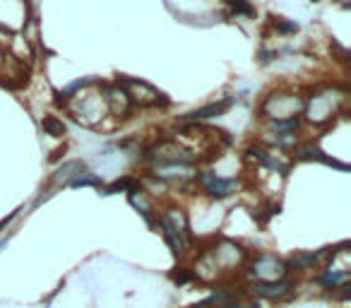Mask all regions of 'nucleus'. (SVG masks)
Instances as JSON below:
<instances>
[{"label":"nucleus","mask_w":351,"mask_h":308,"mask_svg":"<svg viewBox=\"0 0 351 308\" xmlns=\"http://www.w3.org/2000/svg\"><path fill=\"white\" fill-rule=\"evenodd\" d=\"M5 244H8V239H5V241H0V248H3V246H5Z\"/></svg>","instance_id":"28"},{"label":"nucleus","mask_w":351,"mask_h":308,"mask_svg":"<svg viewBox=\"0 0 351 308\" xmlns=\"http://www.w3.org/2000/svg\"><path fill=\"white\" fill-rule=\"evenodd\" d=\"M207 253H210L212 263L217 265V270H234V268H239V265H243V260H245V250L229 239H221L219 244L212 250H207Z\"/></svg>","instance_id":"9"},{"label":"nucleus","mask_w":351,"mask_h":308,"mask_svg":"<svg viewBox=\"0 0 351 308\" xmlns=\"http://www.w3.org/2000/svg\"><path fill=\"white\" fill-rule=\"evenodd\" d=\"M101 94L104 102H106V108L116 118H128L132 113V104L121 84H101Z\"/></svg>","instance_id":"11"},{"label":"nucleus","mask_w":351,"mask_h":308,"mask_svg":"<svg viewBox=\"0 0 351 308\" xmlns=\"http://www.w3.org/2000/svg\"><path fill=\"white\" fill-rule=\"evenodd\" d=\"M70 188H101V178L97 174H80L75 181H70Z\"/></svg>","instance_id":"21"},{"label":"nucleus","mask_w":351,"mask_h":308,"mask_svg":"<svg viewBox=\"0 0 351 308\" xmlns=\"http://www.w3.org/2000/svg\"><path fill=\"white\" fill-rule=\"evenodd\" d=\"M147 157L154 159V162H161V164H169V162L193 164L197 159V154L193 150H188V147L178 145L176 140H161V142H156L154 147H149Z\"/></svg>","instance_id":"7"},{"label":"nucleus","mask_w":351,"mask_h":308,"mask_svg":"<svg viewBox=\"0 0 351 308\" xmlns=\"http://www.w3.org/2000/svg\"><path fill=\"white\" fill-rule=\"evenodd\" d=\"M171 279H173L176 284H191L193 279H195V272H193V270L181 268V270H178V272L171 274Z\"/></svg>","instance_id":"24"},{"label":"nucleus","mask_w":351,"mask_h":308,"mask_svg":"<svg viewBox=\"0 0 351 308\" xmlns=\"http://www.w3.org/2000/svg\"><path fill=\"white\" fill-rule=\"evenodd\" d=\"M70 111L77 118L82 126L94 128L101 123V118L106 116V102H104V94H77V97H70Z\"/></svg>","instance_id":"5"},{"label":"nucleus","mask_w":351,"mask_h":308,"mask_svg":"<svg viewBox=\"0 0 351 308\" xmlns=\"http://www.w3.org/2000/svg\"><path fill=\"white\" fill-rule=\"evenodd\" d=\"M5 65V51H3V46H0V68Z\"/></svg>","instance_id":"26"},{"label":"nucleus","mask_w":351,"mask_h":308,"mask_svg":"<svg viewBox=\"0 0 351 308\" xmlns=\"http://www.w3.org/2000/svg\"><path fill=\"white\" fill-rule=\"evenodd\" d=\"M231 104H234V99H221V102H212V104H207V106L197 108V111L188 113L186 123H200V121H210V118H219V116H224V113L229 111Z\"/></svg>","instance_id":"12"},{"label":"nucleus","mask_w":351,"mask_h":308,"mask_svg":"<svg viewBox=\"0 0 351 308\" xmlns=\"http://www.w3.org/2000/svg\"><path fill=\"white\" fill-rule=\"evenodd\" d=\"M215 308H248V306H243V303L231 301V303H224V306H215Z\"/></svg>","instance_id":"25"},{"label":"nucleus","mask_w":351,"mask_h":308,"mask_svg":"<svg viewBox=\"0 0 351 308\" xmlns=\"http://www.w3.org/2000/svg\"><path fill=\"white\" fill-rule=\"evenodd\" d=\"M197 174L195 164H176V162H169V164H161V162H154L149 169V176L156 178L161 183H186V181H193Z\"/></svg>","instance_id":"8"},{"label":"nucleus","mask_w":351,"mask_h":308,"mask_svg":"<svg viewBox=\"0 0 351 308\" xmlns=\"http://www.w3.org/2000/svg\"><path fill=\"white\" fill-rule=\"evenodd\" d=\"M248 308H260V306H248Z\"/></svg>","instance_id":"29"},{"label":"nucleus","mask_w":351,"mask_h":308,"mask_svg":"<svg viewBox=\"0 0 351 308\" xmlns=\"http://www.w3.org/2000/svg\"><path fill=\"white\" fill-rule=\"evenodd\" d=\"M84 174V164L82 162H70L63 169H58V174L53 176V186H70V181Z\"/></svg>","instance_id":"18"},{"label":"nucleus","mask_w":351,"mask_h":308,"mask_svg":"<svg viewBox=\"0 0 351 308\" xmlns=\"http://www.w3.org/2000/svg\"><path fill=\"white\" fill-rule=\"evenodd\" d=\"M287 272H289L287 260L277 258V255H258L248 268V274L250 279H255V284L282 282V279H287Z\"/></svg>","instance_id":"6"},{"label":"nucleus","mask_w":351,"mask_h":308,"mask_svg":"<svg viewBox=\"0 0 351 308\" xmlns=\"http://www.w3.org/2000/svg\"><path fill=\"white\" fill-rule=\"evenodd\" d=\"M303 113V97H298L296 92H269L260 104V116L267 118L269 123H282V121H293Z\"/></svg>","instance_id":"3"},{"label":"nucleus","mask_w":351,"mask_h":308,"mask_svg":"<svg viewBox=\"0 0 351 308\" xmlns=\"http://www.w3.org/2000/svg\"><path fill=\"white\" fill-rule=\"evenodd\" d=\"M41 128L46 130V135H53V137H63L65 132H68L65 123L60 121V118H56V116H46L44 121H41Z\"/></svg>","instance_id":"20"},{"label":"nucleus","mask_w":351,"mask_h":308,"mask_svg":"<svg viewBox=\"0 0 351 308\" xmlns=\"http://www.w3.org/2000/svg\"><path fill=\"white\" fill-rule=\"evenodd\" d=\"M317 282H320L325 289H339L341 284H349V270L327 268L325 272L320 274V279H317Z\"/></svg>","instance_id":"17"},{"label":"nucleus","mask_w":351,"mask_h":308,"mask_svg":"<svg viewBox=\"0 0 351 308\" xmlns=\"http://www.w3.org/2000/svg\"><path fill=\"white\" fill-rule=\"evenodd\" d=\"M330 253V248H322V250H315V253H296L291 260H289V268H296V270H313L322 263V258Z\"/></svg>","instance_id":"16"},{"label":"nucleus","mask_w":351,"mask_h":308,"mask_svg":"<svg viewBox=\"0 0 351 308\" xmlns=\"http://www.w3.org/2000/svg\"><path fill=\"white\" fill-rule=\"evenodd\" d=\"M123 89H125L128 99H130L132 108L135 106H142V108H152V106H169V99L164 97V94L159 92V89H154L152 84H147L145 80H137V78H118V82Z\"/></svg>","instance_id":"4"},{"label":"nucleus","mask_w":351,"mask_h":308,"mask_svg":"<svg viewBox=\"0 0 351 308\" xmlns=\"http://www.w3.org/2000/svg\"><path fill=\"white\" fill-rule=\"evenodd\" d=\"M346 102V89L332 87V84H325V87H317L311 92V97L303 99V113L308 123L313 126H325L332 118H337L344 108Z\"/></svg>","instance_id":"1"},{"label":"nucleus","mask_w":351,"mask_h":308,"mask_svg":"<svg viewBox=\"0 0 351 308\" xmlns=\"http://www.w3.org/2000/svg\"><path fill=\"white\" fill-rule=\"evenodd\" d=\"M135 188H140V181L125 176V178H118V181H113L111 186L104 188V196H113V193H121V191L130 193V191H135Z\"/></svg>","instance_id":"19"},{"label":"nucleus","mask_w":351,"mask_h":308,"mask_svg":"<svg viewBox=\"0 0 351 308\" xmlns=\"http://www.w3.org/2000/svg\"><path fill=\"white\" fill-rule=\"evenodd\" d=\"M291 289H293V282L282 279V282H272V284H253L250 292L258 294V296H263V298H269V301H279V298L289 296Z\"/></svg>","instance_id":"13"},{"label":"nucleus","mask_w":351,"mask_h":308,"mask_svg":"<svg viewBox=\"0 0 351 308\" xmlns=\"http://www.w3.org/2000/svg\"><path fill=\"white\" fill-rule=\"evenodd\" d=\"M159 229L164 234L166 244H169L173 255H186L188 246H191V222H188L186 212L181 207H169L164 215L159 217Z\"/></svg>","instance_id":"2"},{"label":"nucleus","mask_w":351,"mask_h":308,"mask_svg":"<svg viewBox=\"0 0 351 308\" xmlns=\"http://www.w3.org/2000/svg\"><path fill=\"white\" fill-rule=\"evenodd\" d=\"M293 154H296V159H303V162H313V159H315V162H322V164H327V167H337V169H341V171H346V169H349L346 164L337 162V159H330L325 154V152L317 150V147H313V145L298 147V150L293 152Z\"/></svg>","instance_id":"14"},{"label":"nucleus","mask_w":351,"mask_h":308,"mask_svg":"<svg viewBox=\"0 0 351 308\" xmlns=\"http://www.w3.org/2000/svg\"><path fill=\"white\" fill-rule=\"evenodd\" d=\"M195 181H197V186L207 193V196L217 198V200H224V198L234 196L236 188H239V181H236V178H221L212 171H197Z\"/></svg>","instance_id":"10"},{"label":"nucleus","mask_w":351,"mask_h":308,"mask_svg":"<svg viewBox=\"0 0 351 308\" xmlns=\"http://www.w3.org/2000/svg\"><path fill=\"white\" fill-rule=\"evenodd\" d=\"M272 27H274L277 32H284V34H296V32H298V25H296V22H284L282 17H274V20H272Z\"/></svg>","instance_id":"23"},{"label":"nucleus","mask_w":351,"mask_h":308,"mask_svg":"<svg viewBox=\"0 0 351 308\" xmlns=\"http://www.w3.org/2000/svg\"><path fill=\"white\" fill-rule=\"evenodd\" d=\"M128 200H130V205L135 207V210L140 212V215L145 217V220L149 222V224H154V217H152L154 207H152V202H149V198H147V193L142 191V183H140V188H135V191L128 193Z\"/></svg>","instance_id":"15"},{"label":"nucleus","mask_w":351,"mask_h":308,"mask_svg":"<svg viewBox=\"0 0 351 308\" xmlns=\"http://www.w3.org/2000/svg\"><path fill=\"white\" fill-rule=\"evenodd\" d=\"M226 5L231 8L234 15H241V17H255V8L250 5L248 0H226Z\"/></svg>","instance_id":"22"},{"label":"nucleus","mask_w":351,"mask_h":308,"mask_svg":"<svg viewBox=\"0 0 351 308\" xmlns=\"http://www.w3.org/2000/svg\"><path fill=\"white\" fill-rule=\"evenodd\" d=\"M337 3H339L341 8H349L351 5V0H337Z\"/></svg>","instance_id":"27"}]
</instances>
